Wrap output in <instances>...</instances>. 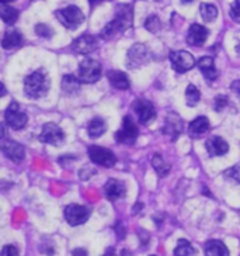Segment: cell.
<instances>
[{"instance_id": "6da1fadb", "label": "cell", "mask_w": 240, "mask_h": 256, "mask_svg": "<svg viewBox=\"0 0 240 256\" xmlns=\"http://www.w3.org/2000/svg\"><path fill=\"white\" fill-rule=\"evenodd\" d=\"M132 14L134 10L131 4H118L115 8L114 20L103 28V31L100 32V37L103 40H111L115 36L127 31L132 26Z\"/></svg>"}, {"instance_id": "7a4b0ae2", "label": "cell", "mask_w": 240, "mask_h": 256, "mask_svg": "<svg viewBox=\"0 0 240 256\" xmlns=\"http://www.w3.org/2000/svg\"><path fill=\"white\" fill-rule=\"evenodd\" d=\"M51 82L48 76L41 70H35L24 79V92L30 98H39L49 90Z\"/></svg>"}, {"instance_id": "3957f363", "label": "cell", "mask_w": 240, "mask_h": 256, "mask_svg": "<svg viewBox=\"0 0 240 256\" xmlns=\"http://www.w3.org/2000/svg\"><path fill=\"white\" fill-rule=\"evenodd\" d=\"M103 66L96 60H83L77 68V79L82 83H96L101 78Z\"/></svg>"}, {"instance_id": "277c9868", "label": "cell", "mask_w": 240, "mask_h": 256, "mask_svg": "<svg viewBox=\"0 0 240 256\" xmlns=\"http://www.w3.org/2000/svg\"><path fill=\"white\" fill-rule=\"evenodd\" d=\"M55 16L59 20V23L68 30H76L84 22V14L77 6H68V8L56 10Z\"/></svg>"}, {"instance_id": "5b68a950", "label": "cell", "mask_w": 240, "mask_h": 256, "mask_svg": "<svg viewBox=\"0 0 240 256\" xmlns=\"http://www.w3.org/2000/svg\"><path fill=\"white\" fill-rule=\"evenodd\" d=\"M150 60V52L148 46L143 44H135L131 46L127 55V65L128 68L138 69L146 65Z\"/></svg>"}, {"instance_id": "8992f818", "label": "cell", "mask_w": 240, "mask_h": 256, "mask_svg": "<svg viewBox=\"0 0 240 256\" xmlns=\"http://www.w3.org/2000/svg\"><path fill=\"white\" fill-rule=\"evenodd\" d=\"M138 134H139V131H138L135 121L131 118V116H125V118L122 121V127L115 134V140L118 144L132 145V144H135Z\"/></svg>"}, {"instance_id": "52a82bcc", "label": "cell", "mask_w": 240, "mask_h": 256, "mask_svg": "<svg viewBox=\"0 0 240 256\" xmlns=\"http://www.w3.org/2000/svg\"><path fill=\"white\" fill-rule=\"evenodd\" d=\"M90 217V208L80 204H70L65 208V220L69 226H77L84 224Z\"/></svg>"}, {"instance_id": "ba28073f", "label": "cell", "mask_w": 240, "mask_h": 256, "mask_svg": "<svg viewBox=\"0 0 240 256\" xmlns=\"http://www.w3.org/2000/svg\"><path fill=\"white\" fill-rule=\"evenodd\" d=\"M27 114L20 110V106L15 102L10 103L6 112H4V124H7L11 130H21L27 124Z\"/></svg>"}, {"instance_id": "9c48e42d", "label": "cell", "mask_w": 240, "mask_h": 256, "mask_svg": "<svg viewBox=\"0 0 240 256\" xmlns=\"http://www.w3.org/2000/svg\"><path fill=\"white\" fill-rule=\"evenodd\" d=\"M87 154H89V158L93 164L103 166V168H113L117 162V156L113 152L107 148H103V146L93 145L89 148Z\"/></svg>"}, {"instance_id": "30bf717a", "label": "cell", "mask_w": 240, "mask_h": 256, "mask_svg": "<svg viewBox=\"0 0 240 256\" xmlns=\"http://www.w3.org/2000/svg\"><path fill=\"white\" fill-rule=\"evenodd\" d=\"M170 62H172L173 69L179 74H184L188 72L190 69H193L195 66L194 56L187 51H173L169 55Z\"/></svg>"}, {"instance_id": "8fae6325", "label": "cell", "mask_w": 240, "mask_h": 256, "mask_svg": "<svg viewBox=\"0 0 240 256\" xmlns=\"http://www.w3.org/2000/svg\"><path fill=\"white\" fill-rule=\"evenodd\" d=\"M39 141L44 144H51V145H59L63 138H65V134L62 131V128L53 122H46L42 127V131L39 134Z\"/></svg>"}, {"instance_id": "7c38bea8", "label": "cell", "mask_w": 240, "mask_h": 256, "mask_svg": "<svg viewBox=\"0 0 240 256\" xmlns=\"http://www.w3.org/2000/svg\"><path fill=\"white\" fill-rule=\"evenodd\" d=\"M98 46L97 38L90 34H83L82 37L76 38L72 42V51L75 54H80V55H87V54L93 52Z\"/></svg>"}, {"instance_id": "4fadbf2b", "label": "cell", "mask_w": 240, "mask_h": 256, "mask_svg": "<svg viewBox=\"0 0 240 256\" xmlns=\"http://www.w3.org/2000/svg\"><path fill=\"white\" fill-rule=\"evenodd\" d=\"M134 110L138 116V121L141 124H148L155 117V106L150 100L146 98H138L134 102Z\"/></svg>"}, {"instance_id": "5bb4252c", "label": "cell", "mask_w": 240, "mask_h": 256, "mask_svg": "<svg viewBox=\"0 0 240 256\" xmlns=\"http://www.w3.org/2000/svg\"><path fill=\"white\" fill-rule=\"evenodd\" d=\"M163 132L169 136L172 141H176L180 134L183 132V120L180 116L176 113H169L165 120V126H163Z\"/></svg>"}, {"instance_id": "9a60e30c", "label": "cell", "mask_w": 240, "mask_h": 256, "mask_svg": "<svg viewBox=\"0 0 240 256\" xmlns=\"http://www.w3.org/2000/svg\"><path fill=\"white\" fill-rule=\"evenodd\" d=\"M1 152L4 154V156L13 160L14 164H20L25 156L23 145L14 142V141H3L1 144Z\"/></svg>"}, {"instance_id": "2e32d148", "label": "cell", "mask_w": 240, "mask_h": 256, "mask_svg": "<svg viewBox=\"0 0 240 256\" xmlns=\"http://www.w3.org/2000/svg\"><path fill=\"white\" fill-rule=\"evenodd\" d=\"M210 31L201 24H193L187 34V42L193 46H201L205 44Z\"/></svg>"}, {"instance_id": "e0dca14e", "label": "cell", "mask_w": 240, "mask_h": 256, "mask_svg": "<svg viewBox=\"0 0 240 256\" xmlns=\"http://www.w3.org/2000/svg\"><path fill=\"white\" fill-rule=\"evenodd\" d=\"M104 193L105 197H107L110 202H117L118 198L125 196L127 188H125V184H124L122 182L117 180V179H110V180L105 183Z\"/></svg>"}, {"instance_id": "ac0fdd59", "label": "cell", "mask_w": 240, "mask_h": 256, "mask_svg": "<svg viewBox=\"0 0 240 256\" xmlns=\"http://www.w3.org/2000/svg\"><path fill=\"white\" fill-rule=\"evenodd\" d=\"M205 148L211 156H222L229 151V144L226 142L221 136H211L210 140L205 142Z\"/></svg>"}, {"instance_id": "d6986e66", "label": "cell", "mask_w": 240, "mask_h": 256, "mask_svg": "<svg viewBox=\"0 0 240 256\" xmlns=\"http://www.w3.org/2000/svg\"><path fill=\"white\" fill-rule=\"evenodd\" d=\"M197 65H198L201 74H203L204 78H205L207 80L214 82L218 78V70L217 66H215V60H214V58H211V56H203V58L198 60Z\"/></svg>"}, {"instance_id": "ffe728a7", "label": "cell", "mask_w": 240, "mask_h": 256, "mask_svg": "<svg viewBox=\"0 0 240 256\" xmlns=\"http://www.w3.org/2000/svg\"><path fill=\"white\" fill-rule=\"evenodd\" d=\"M208 130H210V120L207 117L201 116V117H197L194 121L190 122V126H188V134H190V136H193V138H200Z\"/></svg>"}, {"instance_id": "44dd1931", "label": "cell", "mask_w": 240, "mask_h": 256, "mask_svg": "<svg viewBox=\"0 0 240 256\" xmlns=\"http://www.w3.org/2000/svg\"><path fill=\"white\" fill-rule=\"evenodd\" d=\"M107 76H108V80L111 83V86H114L118 90H127L131 86L128 75L124 74V72H121V70H110L107 74Z\"/></svg>"}, {"instance_id": "7402d4cb", "label": "cell", "mask_w": 240, "mask_h": 256, "mask_svg": "<svg viewBox=\"0 0 240 256\" xmlns=\"http://www.w3.org/2000/svg\"><path fill=\"white\" fill-rule=\"evenodd\" d=\"M23 44V36L15 30V28H8L4 36H3V40H1V46L4 50H11V48H17Z\"/></svg>"}, {"instance_id": "603a6c76", "label": "cell", "mask_w": 240, "mask_h": 256, "mask_svg": "<svg viewBox=\"0 0 240 256\" xmlns=\"http://www.w3.org/2000/svg\"><path fill=\"white\" fill-rule=\"evenodd\" d=\"M205 256H229V249L219 240H211L205 244Z\"/></svg>"}, {"instance_id": "cb8c5ba5", "label": "cell", "mask_w": 240, "mask_h": 256, "mask_svg": "<svg viewBox=\"0 0 240 256\" xmlns=\"http://www.w3.org/2000/svg\"><path fill=\"white\" fill-rule=\"evenodd\" d=\"M152 166H153V169L156 170V174H158L160 178H165V176H167V174H170V165L166 162L160 154H155V155L152 156Z\"/></svg>"}, {"instance_id": "d4e9b609", "label": "cell", "mask_w": 240, "mask_h": 256, "mask_svg": "<svg viewBox=\"0 0 240 256\" xmlns=\"http://www.w3.org/2000/svg\"><path fill=\"white\" fill-rule=\"evenodd\" d=\"M80 80L73 75L63 76L62 79V90L65 92L66 94H75L80 89Z\"/></svg>"}, {"instance_id": "484cf974", "label": "cell", "mask_w": 240, "mask_h": 256, "mask_svg": "<svg viewBox=\"0 0 240 256\" xmlns=\"http://www.w3.org/2000/svg\"><path fill=\"white\" fill-rule=\"evenodd\" d=\"M87 131H89V136L91 138H98L104 134L107 131V124L103 118H93V120L89 122V127H87Z\"/></svg>"}, {"instance_id": "4316f807", "label": "cell", "mask_w": 240, "mask_h": 256, "mask_svg": "<svg viewBox=\"0 0 240 256\" xmlns=\"http://www.w3.org/2000/svg\"><path fill=\"white\" fill-rule=\"evenodd\" d=\"M200 14H201V17H203V20L205 23H211V22H214L217 18V6L210 4V3H201V6H200Z\"/></svg>"}, {"instance_id": "83f0119b", "label": "cell", "mask_w": 240, "mask_h": 256, "mask_svg": "<svg viewBox=\"0 0 240 256\" xmlns=\"http://www.w3.org/2000/svg\"><path fill=\"white\" fill-rule=\"evenodd\" d=\"M0 16H1V20L6 24H14L18 18V10H15L14 8L11 6H7V4H3L1 6V10H0Z\"/></svg>"}, {"instance_id": "f1b7e54d", "label": "cell", "mask_w": 240, "mask_h": 256, "mask_svg": "<svg viewBox=\"0 0 240 256\" xmlns=\"http://www.w3.org/2000/svg\"><path fill=\"white\" fill-rule=\"evenodd\" d=\"M200 100H201V93L198 90V88L195 84H188L187 89H186V102H187V106L194 107V106L198 104Z\"/></svg>"}, {"instance_id": "f546056e", "label": "cell", "mask_w": 240, "mask_h": 256, "mask_svg": "<svg viewBox=\"0 0 240 256\" xmlns=\"http://www.w3.org/2000/svg\"><path fill=\"white\" fill-rule=\"evenodd\" d=\"M194 248L191 242H188L187 240H180L174 249V256H194Z\"/></svg>"}, {"instance_id": "4dcf8cb0", "label": "cell", "mask_w": 240, "mask_h": 256, "mask_svg": "<svg viewBox=\"0 0 240 256\" xmlns=\"http://www.w3.org/2000/svg\"><path fill=\"white\" fill-rule=\"evenodd\" d=\"M160 27H162V23H160L158 16H150L145 22V28L150 32H156L160 30Z\"/></svg>"}, {"instance_id": "1f68e13d", "label": "cell", "mask_w": 240, "mask_h": 256, "mask_svg": "<svg viewBox=\"0 0 240 256\" xmlns=\"http://www.w3.org/2000/svg\"><path fill=\"white\" fill-rule=\"evenodd\" d=\"M224 176H225L226 179L236 182L238 184H240V166H232V168L226 169Z\"/></svg>"}, {"instance_id": "d6a6232c", "label": "cell", "mask_w": 240, "mask_h": 256, "mask_svg": "<svg viewBox=\"0 0 240 256\" xmlns=\"http://www.w3.org/2000/svg\"><path fill=\"white\" fill-rule=\"evenodd\" d=\"M35 32L41 38H51L53 36V30L48 24H37Z\"/></svg>"}, {"instance_id": "836d02e7", "label": "cell", "mask_w": 240, "mask_h": 256, "mask_svg": "<svg viewBox=\"0 0 240 256\" xmlns=\"http://www.w3.org/2000/svg\"><path fill=\"white\" fill-rule=\"evenodd\" d=\"M229 14L232 17L233 22H236V23L240 24V0H235V2H233L232 6H231Z\"/></svg>"}, {"instance_id": "e575fe53", "label": "cell", "mask_w": 240, "mask_h": 256, "mask_svg": "<svg viewBox=\"0 0 240 256\" xmlns=\"http://www.w3.org/2000/svg\"><path fill=\"white\" fill-rule=\"evenodd\" d=\"M226 104H228V98H225V96H218V98H215L214 108H215L217 112H222L226 107Z\"/></svg>"}, {"instance_id": "d590c367", "label": "cell", "mask_w": 240, "mask_h": 256, "mask_svg": "<svg viewBox=\"0 0 240 256\" xmlns=\"http://www.w3.org/2000/svg\"><path fill=\"white\" fill-rule=\"evenodd\" d=\"M0 256H18V250L14 245H6L1 249V255Z\"/></svg>"}, {"instance_id": "8d00e7d4", "label": "cell", "mask_w": 240, "mask_h": 256, "mask_svg": "<svg viewBox=\"0 0 240 256\" xmlns=\"http://www.w3.org/2000/svg\"><path fill=\"white\" fill-rule=\"evenodd\" d=\"M231 89H232L238 96L240 98V80H236V82L232 83V86H231Z\"/></svg>"}, {"instance_id": "74e56055", "label": "cell", "mask_w": 240, "mask_h": 256, "mask_svg": "<svg viewBox=\"0 0 240 256\" xmlns=\"http://www.w3.org/2000/svg\"><path fill=\"white\" fill-rule=\"evenodd\" d=\"M73 256H87V250L82 248L75 249V250H73Z\"/></svg>"}, {"instance_id": "f35d334b", "label": "cell", "mask_w": 240, "mask_h": 256, "mask_svg": "<svg viewBox=\"0 0 240 256\" xmlns=\"http://www.w3.org/2000/svg\"><path fill=\"white\" fill-rule=\"evenodd\" d=\"M103 256H115V252H114L113 248H108L105 250V254Z\"/></svg>"}, {"instance_id": "ab89813d", "label": "cell", "mask_w": 240, "mask_h": 256, "mask_svg": "<svg viewBox=\"0 0 240 256\" xmlns=\"http://www.w3.org/2000/svg\"><path fill=\"white\" fill-rule=\"evenodd\" d=\"M90 2L91 6H96V4H98V3H101V2H104V0H89Z\"/></svg>"}, {"instance_id": "60d3db41", "label": "cell", "mask_w": 240, "mask_h": 256, "mask_svg": "<svg viewBox=\"0 0 240 256\" xmlns=\"http://www.w3.org/2000/svg\"><path fill=\"white\" fill-rule=\"evenodd\" d=\"M1 2V4H7V3H11L13 0H0Z\"/></svg>"}, {"instance_id": "b9f144b4", "label": "cell", "mask_w": 240, "mask_h": 256, "mask_svg": "<svg viewBox=\"0 0 240 256\" xmlns=\"http://www.w3.org/2000/svg\"><path fill=\"white\" fill-rule=\"evenodd\" d=\"M193 0H181V3H184V4H187V3H191Z\"/></svg>"}, {"instance_id": "7bdbcfd3", "label": "cell", "mask_w": 240, "mask_h": 256, "mask_svg": "<svg viewBox=\"0 0 240 256\" xmlns=\"http://www.w3.org/2000/svg\"><path fill=\"white\" fill-rule=\"evenodd\" d=\"M156 2H165V0H156Z\"/></svg>"}, {"instance_id": "ee69618b", "label": "cell", "mask_w": 240, "mask_h": 256, "mask_svg": "<svg viewBox=\"0 0 240 256\" xmlns=\"http://www.w3.org/2000/svg\"><path fill=\"white\" fill-rule=\"evenodd\" d=\"M152 256H156V255H152Z\"/></svg>"}]
</instances>
